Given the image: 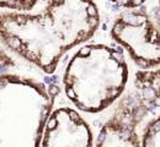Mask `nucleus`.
Instances as JSON below:
<instances>
[{"mask_svg":"<svg viewBox=\"0 0 160 147\" xmlns=\"http://www.w3.org/2000/svg\"><path fill=\"white\" fill-rule=\"evenodd\" d=\"M99 25L100 13L94 0H48L39 14L3 11L0 36L9 49L52 74L61 58L90 39Z\"/></svg>","mask_w":160,"mask_h":147,"instance_id":"1","label":"nucleus"},{"mask_svg":"<svg viewBox=\"0 0 160 147\" xmlns=\"http://www.w3.org/2000/svg\"><path fill=\"white\" fill-rule=\"evenodd\" d=\"M128 76L122 50L94 43L80 48L70 59L63 85L67 97L76 108L99 113L122 96Z\"/></svg>","mask_w":160,"mask_h":147,"instance_id":"2","label":"nucleus"},{"mask_svg":"<svg viewBox=\"0 0 160 147\" xmlns=\"http://www.w3.org/2000/svg\"><path fill=\"white\" fill-rule=\"evenodd\" d=\"M111 37L144 70L160 65V28L144 10H129L115 20Z\"/></svg>","mask_w":160,"mask_h":147,"instance_id":"3","label":"nucleus"},{"mask_svg":"<svg viewBox=\"0 0 160 147\" xmlns=\"http://www.w3.org/2000/svg\"><path fill=\"white\" fill-rule=\"evenodd\" d=\"M148 110L149 108L137 91L126 95L104 124L95 147H143L138 125Z\"/></svg>","mask_w":160,"mask_h":147,"instance_id":"4","label":"nucleus"},{"mask_svg":"<svg viewBox=\"0 0 160 147\" xmlns=\"http://www.w3.org/2000/svg\"><path fill=\"white\" fill-rule=\"evenodd\" d=\"M41 147H92L90 125L76 110L58 108L44 125Z\"/></svg>","mask_w":160,"mask_h":147,"instance_id":"5","label":"nucleus"},{"mask_svg":"<svg viewBox=\"0 0 160 147\" xmlns=\"http://www.w3.org/2000/svg\"><path fill=\"white\" fill-rule=\"evenodd\" d=\"M134 86L148 108L160 107V69L138 71L135 74Z\"/></svg>","mask_w":160,"mask_h":147,"instance_id":"6","label":"nucleus"},{"mask_svg":"<svg viewBox=\"0 0 160 147\" xmlns=\"http://www.w3.org/2000/svg\"><path fill=\"white\" fill-rule=\"evenodd\" d=\"M38 0H1V8L4 10H11L23 13V11H30L32 10Z\"/></svg>","mask_w":160,"mask_h":147,"instance_id":"7","label":"nucleus"},{"mask_svg":"<svg viewBox=\"0 0 160 147\" xmlns=\"http://www.w3.org/2000/svg\"><path fill=\"white\" fill-rule=\"evenodd\" d=\"M109 1L126 9H135L139 8L140 5H143L147 0H109Z\"/></svg>","mask_w":160,"mask_h":147,"instance_id":"8","label":"nucleus"},{"mask_svg":"<svg viewBox=\"0 0 160 147\" xmlns=\"http://www.w3.org/2000/svg\"><path fill=\"white\" fill-rule=\"evenodd\" d=\"M154 17H155V23L158 25V27L160 28V0H158V8L155 10V13H154Z\"/></svg>","mask_w":160,"mask_h":147,"instance_id":"9","label":"nucleus"}]
</instances>
